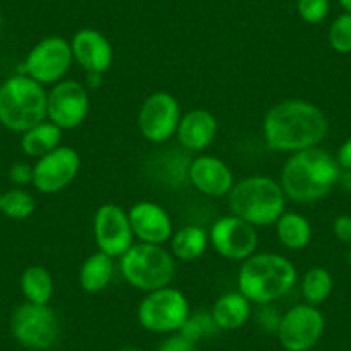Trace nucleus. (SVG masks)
I'll use <instances>...</instances> for the list:
<instances>
[{
	"label": "nucleus",
	"instance_id": "f8f14e48",
	"mask_svg": "<svg viewBox=\"0 0 351 351\" xmlns=\"http://www.w3.org/2000/svg\"><path fill=\"white\" fill-rule=\"evenodd\" d=\"M81 157L73 147L60 145L50 154L36 158L33 165V186L43 195L66 190L80 174Z\"/></svg>",
	"mask_w": 351,
	"mask_h": 351
},
{
	"label": "nucleus",
	"instance_id": "58836bf2",
	"mask_svg": "<svg viewBox=\"0 0 351 351\" xmlns=\"http://www.w3.org/2000/svg\"><path fill=\"white\" fill-rule=\"evenodd\" d=\"M117 351H141V350H136V348H123V350H117Z\"/></svg>",
	"mask_w": 351,
	"mask_h": 351
},
{
	"label": "nucleus",
	"instance_id": "6ab92c4d",
	"mask_svg": "<svg viewBox=\"0 0 351 351\" xmlns=\"http://www.w3.org/2000/svg\"><path fill=\"white\" fill-rule=\"evenodd\" d=\"M217 131V117L210 110L193 109L181 117L176 136L183 148L190 152H200L214 143Z\"/></svg>",
	"mask_w": 351,
	"mask_h": 351
},
{
	"label": "nucleus",
	"instance_id": "a19ab883",
	"mask_svg": "<svg viewBox=\"0 0 351 351\" xmlns=\"http://www.w3.org/2000/svg\"><path fill=\"white\" fill-rule=\"evenodd\" d=\"M0 214H2V193H0Z\"/></svg>",
	"mask_w": 351,
	"mask_h": 351
},
{
	"label": "nucleus",
	"instance_id": "423d86ee",
	"mask_svg": "<svg viewBox=\"0 0 351 351\" xmlns=\"http://www.w3.org/2000/svg\"><path fill=\"white\" fill-rule=\"evenodd\" d=\"M121 274L134 289L150 293L171 286L176 258L162 245L136 243L121 256Z\"/></svg>",
	"mask_w": 351,
	"mask_h": 351
},
{
	"label": "nucleus",
	"instance_id": "dca6fc26",
	"mask_svg": "<svg viewBox=\"0 0 351 351\" xmlns=\"http://www.w3.org/2000/svg\"><path fill=\"white\" fill-rule=\"evenodd\" d=\"M134 238L140 243L162 245L169 241L174 232L172 219L164 207L154 202H138L128 212Z\"/></svg>",
	"mask_w": 351,
	"mask_h": 351
},
{
	"label": "nucleus",
	"instance_id": "c85d7f7f",
	"mask_svg": "<svg viewBox=\"0 0 351 351\" xmlns=\"http://www.w3.org/2000/svg\"><path fill=\"white\" fill-rule=\"evenodd\" d=\"M219 330V327L215 326L214 319H212L210 313H191L190 319L186 320V324L183 326V329L180 330L184 337H188L193 343H198L202 337H208L212 334H215Z\"/></svg>",
	"mask_w": 351,
	"mask_h": 351
},
{
	"label": "nucleus",
	"instance_id": "cd10ccee",
	"mask_svg": "<svg viewBox=\"0 0 351 351\" xmlns=\"http://www.w3.org/2000/svg\"><path fill=\"white\" fill-rule=\"evenodd\" d=\"M329 45L341 56L351 53V14L343 12L332 21L329 28Z\"/></svg>",
	"mask_w": 351,
	"mask_h": 351
},
{
	"label": "nucleus",
	"instance_id": "a878e982",
	"mask_svg": "<svg viewBox=\"0 0 351 351\" xmlns=\"http://www.w3.org/2000/svg\"><path fill=\"white\" fill-rule=\"evenodd\" d=\"M334 289V279L324 267H312L302 279V295L305 303L319 306L326 302Z\"/></svg>",
	"mask_w": 351,
	"mask_h": 351
},
{
	"label": "nucleus",
	"instance_id": "9b49d317",
	"mask_svg": "<svg viewBox=\"0 0 351 351\" xmlns=\"http://www.w3.org/2000/svg\"><path fill=\"white\" fill-rule=\"evenodd\" d=\"M210 245L222 258L243 262L255 255L258 248V231L255 226L236 215L221 217L208 231Z\"/></svg>",
	"mask_w": 351,
	"mask_h": 351
},
{
	"label": "nucleus",
	"instance_id": "f3484780",
	"mask_svg": "<svg viewBox=\"0 0 351 351\" xmlns=\"http://www.w3.org/2000/svg\"><path fill=\"white\" fill-rule=\"evenodd\" d=\"M73 57L88 74H104L110 69L114 50L106 35L92 28L80 29L71 40Z\"/></svg>",
	"mask_w": 351,
	"mask_h": 351
},
{
	"label": "nucleus",
	"instance_id": "e433bc0d",
	"mask_svg": "<svg viewBox=\"0 0 351 351\" xmlns=\"http://www.w3.org/2000/svg\"><path fill=\"white\" fill-rule=\"evenodd\" d=\"M339 4L344 9V12H350L351 14V0H339Z\"/></svg>",
	"mask_w": 351,
	"mask_h": 351
},
{
	"label": "nucleus",
	"instance_id": "c9c22d12",
	"mask_svg": "<svg viewBox=\"0 0 351 351\" xmlns=\"http://www.w3.org/2000/svg\"><path fill=\"white\" fill-rule=\"evenodd\" d=\"M337 184H341V188H343V190L346 191V193L351 195V169H350V171H343V172H341L339 183H337Z\"/></svg>",
	"mask_w": 351,
	"mask_h": 351
},
{
	"label": "nucleus",
	"instance_id": "f03ea898",
	"mask_svg": "<svg viewBox=\"0 0 351 351\" xmlns=\"http://www.w3.org/2000/svg\"><path fill=\"white\" fill-rule=\"evenodd\" d=\"M339 162L330 152L313 147L295 152L281 171L286 198L298 204H315L332 191L341 178Z\"/></svg>",
	"mask_w": 351,
	"mask_h": 351
},
{
	"label": "nucleus",
	"instance_id": "4c0bfd02",
	"mask_svg": "<svg viewBox=\"0 0 351 351\" xmlns=\"http://www.w3.org/2000/svg\"><path fill=\"white\" fill-rule=\"evenodd\" d=\"M348 265H350V271H351V245H350V252H348Z\"/></svg>",
	"mask_w": 351,
	"mask_h": 351
},
{
	"label": "nucleus",
	"instance_id": "4be33fe9",
	"mask_svg": "<svg viewBox=\"0 0 351 351\" xmlns=\"http://www.w3.org/2000/svg\"><path fill=\"white\" fill-rule=\"evenodd\" d=\"M114 276V258L104 252L88 256L80 269L81 289L86 293H100L109 286Z\"/></svg>",
	"mask_w": 351,
	"mask_h": 351
},
{
	"label": "nucleus",
	"instance_id": "2f4dec72",
	"mask_svg": "<svg viewBox=\"0 0 351 351\" xmlns=\"http://www.w3.org/2000/svg\"><path fill=\"white\" fill-rule=\"evenodd\" d=\"M157 351H197V343L184 337L181 332L171 334L164 343L158 346Z\"/></svg>",
	"mask_w": 351,
	"mask_h": 351
},
{
	"label": "nucleus",
	"instance_id": "5701e85b",
	"mask_svg": "<svg viewBox=\"0 0 351 351\" xmlns=\"http://www.w3.org/2000/svg\"><path fill=\"white\" fill-rule=\"evenodd\" d=\"M276 232L281 245L295 252L306 248L313 238L312 224L298 212H285L276 222Z\"/></svg>",
	"mask_w": 351,
	"mask_h": 351
},
{
	"label": "nucleus",
	"instance_id": "20e7f679",
	"mask_svg": "<svg viewBox=\"0 0 351 351\" xmlns=\"http://www.w3.org/2000/svg\"><path fill=\"white\" fill-rule=\"evenodd\" d=\"M231 214L255 228H265L278 222L286 212V195L281 183L269 176H250L229 191Z\"/></svg>",
	"mask_w": 351,
	"mask_h": 351
},
{
	"label": "nucleus",
	"instance_id": "c756f323",
	"mask_svg": "<svg viewBox=\"0 0 351 351\" xmlns=\"http://www.w3.org/2000/svg\"><path fill=\"white\" fill-rule=\"evenodd\" d=\"M298 14L308 25H319L329 14V0H298Z\"/></svg>",
	"mask_w": 351,
	"mask_h": 351
},
{
	"label": "nucleus",
	"instance_id": "7c9ffc66",
	"mask_svg": "<svg viewBox=\"0 0 351 351\" xmlns=\"http://www.w3.org/2000/svg\"><path fill=\"white\" fill-rule=\"evenodd\" d=\"M9 181L14 184L16 188L28 186L33 183V165L26 164V162H14L9 169Z\"/></svg>",
	"mask_w": 351,
	"mask_h": 351
},
{
	"label": "nucleus",
	"instance_id": "9d476101",
	"mask_svg": "<svg viewBox=\"0 0 351 351\" xmlns=\"http://www.w3.org/2000/svg\"><path fill=\"white\" fill-rule=\"evenodd\" d=\"M326 319L319 306L295 305L281 317L278 327L279 344L286 351H310L322 337Z\"/></svg>",
	"mask_w": 351,
	"mask_h": 351
},
{
	"label": "nucleus",
	"instance_id": "0eeeda50",
	"mask_svg": "<svg viewBox=\"0 0 351 351\" xmlns=\"http://www.w3.org/2000/svg\"><path fill=\"white\" fill-rule=\"evenodd\" d=\"M191 308L186 295L165 286L145 295L138 305V322L154 334H176L190 319Z\"/></svg>",
	"mask_w": 351,
	"mask_h": 351
},
{
	"label": "nucleus",
	"instance_id": "7ed1b4c3",
	"mask_svg": "<svg viewBox=\"0 0 351 351\" xmlns=\"http://www.w3.org/2000/svg\"><path fill=\"white\" fill-rule=\"evenodd\" d=\"M298 281L291 260L278 253H255L243 260L238 272V291L256 305L282 298Z\"/></svg>",
	"mask_w": 351,
	"mask_h": 351
},
{
	"label": "nucleus",
	"instance_id": "b1692460",
	"mask_svg": "<svg viewBox=\"0 0 351 351\" xmlns=\"http://www.w3.org/2000/svg\"><path fill=\"white\" fill-rule=\"evenodd\" d=\"M60 141H62V130L50 121H43L23 133L21 148L28 157L40 158L59 148Z\"/></svg>",
	"mask_w": 351,
	"mask_h": 351
},
{
	"label": "nucleus",
	"instance_id": "f257e3e1",
	"mask_svg": "<svg viewBox=\"0 0 351 351\" xmlns=\"http://www.w3.org/2000/svg\"><path fill=\"white\" fill-rule=\"evenodd\" d=\"M329 133V119L320 107L306 100L276 104L263 117V138L271 150L295 154L319 147Z\"/></svg>",
	"mask_w": 351,
	"mask_h": 351
},
{
	"label": "nucleus",
	"instance_id": "473e14b6",
	"mask_svg": "<svg viewBox=\"0 0 351 351\" xmlns=\"http://www.w3.org/2000/svg\"><path fill=\"white\" fill-rule=\"evenodd\" d=\"M260 306H262V312H260V315L256 317L260 326H262L265 330H269V332H278V327H279V322H281L282 315H278V310L271 308V303H269V305H260Z\"/></svg>",
	"mask_w": 351,
	"mask_h": 351
},
{
	"label": "nucleus",
	"instance_id": "72a5a7b5",
	"mask_svg": "<svg viewBox=\"0 0 351 351\" xmlns=\"http://www.w3.org/2000/svg\"><path fill=\"white\" fill-rule=\"evenodd\" d=\"M332 232L341 243L351 245V215L343 214L339 217H336V221L332 224Z\"/></svg>",
	"mask_w": 351,
	"mask_h": 351
},
{
	"label": "nucleus",
	"instance_id": "2eb2a0df",
	"mask_svg": "<svg viewBox=\"0 0 351 351\" xmlns=\"http://www.w3.org/2000/svg\"><path fill=\"white\" fill-rule=\"evenodd\" d=\"M93 236L100 252L121 258L134 245L130 215L116 204H104L93 215Z\"/></svg>",
	"mask_w": 351,
	"mask_h": 351
},
{
	"label": "nucleus",
	"instance_id": "bb28decb",
	"mask_svg": "<svg viewBox=\"0 0 351 351\" xmlns=\"http://www.w3.org/2000/svg\"><path fill=\"white\" fill-rule=\"evenodd\" d=\"M36 210V200L25 188H12L2 193V214L12 221H25Z\"/></svg>",
	"mask_w": 351,
	"mask_h": 351
},
{
	"label": "nucleus",
	"instance_id": "f704fd0d",
	"mask_svg": "<svg viewBox=\"0 0 351 351\" xmlns=\"http://www.w3.org/2000/svg\"><path fill=\"white\" fill-rule=\"evenodd\" d=\"M336 158H337V162H339V165L343 171H350L351 169V136L348 138L343 145H341L339 150H337Z\"/></svg>",
	"mask_w": 351,
	"mask_h": 351
},
{
	"label": "nucleus",
	"instance_id": "a211bd4d",
	"mask_svg": "<svg viewBox=\"0 0 351 351\" xmlns=\"http://www.w3.org/2000/svg\"><path fill=\"white\" fill-rule=\"evenodd\" d=\"M190 181L207 197H226L234 186L231 167L214 155L197 157L190 165Z\"/></svg>",
	"mask_w": 351,
	"mask_h": 351
},
{
	"label": "nucleus",
	"instance_id": "4468645a",
	"mask_svg": "<svg viewBox=\"0 0 351 351\" xmlns=\"http://www.w3.org/2000/svg\"><path fill=\"white\" fill-rule=\"evenodd\" d=\"M90 110L88 90L76 80H62L53 84L47 99V119L60 130H74L86 119Z\"/></svg>",
	"mask_w": 351,
	"mask_h": 351
},
{
	"label": "nucleus",
	"instance_id": "aec40b11",
	"mask_svg": "<svg viewBox=\"0 0 351 351\" xmlns=\"http://www.w3.org/2000/svg\"><path fill=\"white\" fill-rule=\"evenodd\" d=\"M210 315L219 330H236L252 317V302L239 291L226 293L214 303Z\"/></svg>",
	"mask_w": 351,
	"mask_h": 351
},
{
	"label": "nucleus",
	"instance_id": "393cba45",
	"mask_svg": "<svg viewBox=\"0 0 351 351\" xmlns=\"http://www.w3.org/2000/svg\"><path fill=\"white\" fill-rule=\"evenodd\" d=\"M21 291L26 302L35 305H49L53 296L52 274L42 265H32L21 274Z\"/></svg>",
	"mask_w": 351,
	"mask_h": 351
},
{
	"label": "nucleus",
	"instance_id": "ddd939ff",
	"mask_svg": "<svg viewBox=\"0 0 351 351\" xmlns=\"http://www.w3.org/2000/svg\"><path fill=\"white\" fill-rule=\"evenodd\" d=\"M181 121L180 102L167 92H155L141 104L138 126L145 140L165 143L178 131Z\"/></svg>",
	"mask_w": 351,
	"mask_h": 351
},
{
	"label": "nucleus",
	"instance_id": "1a4fd4ad",
	"mask_svg": "<svg viewBox=\"0 0 351 351\" xmlns=\"http://www.w3.org/2000/svg\"><path fill=\"white\" fill-rule=\"evenodd\" d=\"M71 43L62 36H47L28 52L19 73L40 84H56L66 77L73 66Z\"/></svg>",
	"mask_w": 351,
	"mask_h": 351
},
{
	"label": "nucleus",
	"instance_id": "412c9836",
	"mask_svg": "<svg viewBox=\"0 0 351 351\" xmlns=\"http://www.w3.org/2000/svg\"><path fill=\"white\" fill-rule=\"evenodd\" d=\"M171 253L174 258L181 262H195L200 258L208 248V232L200 226H184L172 232L171 236Z\"/></svg>",
	"mask_w": 351,
	"mask_h": 351
},
{
	"label": "nucleus",
	"instance_id": "ea45409f",
	"mask_svg": "<svg viewBox=\"0 0 351 351\" xmlns=\"http://www.w3.org/2000/svg\"><path fill=\"white\" fill-rule=\"evenodd\" d=\"M2 26H4V18H2V12H0V33H2Z\"/></svg>",
	"mask_w": 351,
	"mask_h": 351
},
{
	"label": "nucleus",
	"instance_id": "6e6552de",
	"mask_svg": "<svg viewBox=\"0 0 351 351\" xmlns=\"http://www.w3.org/2000/svg\"><path fill=\"white\" fill-rule=\"evenodd\" d=\"M12 337L33 351H49L60 337V320L49 305L23 303L12 312Z\"/></svg>",
	"mask_w": 351,
	"mask_h": 351
},
{
	"label": "nucleus",
	"instance_id": "39448f33",
	"mask_svg": "<svg viewBox=\"0 0 351 351\" xmlns=\"http://www.w3.org/2000/svg\"><path fill=\"white\" fill-rule=\"evenodd\" d=\"M47 99L43 84L26 74H14L0 84V124L14 133H25L47 121Z\"/></svg>",
	"mask_w": 351,
	"mask_h": 351
}]
</instances>
